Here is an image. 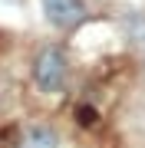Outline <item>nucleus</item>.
<instances>
[{"label": "nucleus", "mask_w": 145, "mask_h": 148, "mask_svg": "<svg viewBox=\"0 0 145 148\" xmlns=\"http://www.w3.org/2000/svg\"><path fill=\"white\" fill-rule=\"evenodd\" d=\"M33 79L43 92H59L66 86V56L63 49L46 46L43 53L36 56V66H33Z\"/></svg>", "instance_id": "nucleus-1"}, {"label": "nucleus", "mask_w": 145, "mask_h": 148, "mask_svg": "<svg viewBox=\"0 0 145 148\" xmlns=\"http://www.w3.org/2000/svg\"><path fill=\"white\" fill-rule=\"evenodd\" d=\"M23 148H59V138H56V132H49V128L36 125V128H30L27 145H23Z\"/></svg>", "instance_id": "nucleus-3"}, {"label": "nucleus", "mask_w": 145, "mask_h": 148, "mask_svg": "<svg viewBox=\"0 0 145 148\" xmlns=\"http://www.w3.org/2000/svg\"><path fill=\"white\" fill-rule=\"evenodd\" d=\"M40 3H43V16L59 30H69L86 20V0H40Z\"/></svg>", "instance_id": "nucleus-2"}]
</instances>
